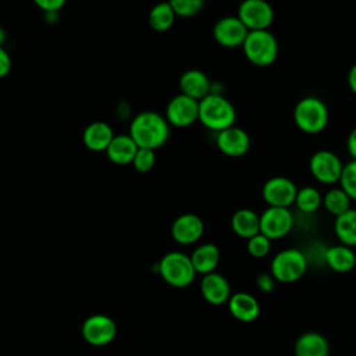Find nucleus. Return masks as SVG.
Instances as JSON below:
<instances>
[{
    "mask_svg": "<svg viewBox=\"0 0 356 356\" xmlns=\"http://www.w3.org/2000/svg\"><path fill=\"white\" fill-rule=\"evenodd\" d=\"M128 135L138 147L156 150L168 140L170 124L164 115L156 111H142L132 118Z\"/></svg>",
    "mask_w": 356,
    "mask_h": 356,
    "instance_id": "1",
    "label": "nucleus"
},
{
    "mask_svg": "<svg viewBox=\"0 0 356 356\" xmlns=\"http://www.w3.org/2000/svg\"><path fill=\"white\" fill-rule=\"evenodd\" d=\"M236 110L235 106L222 93L210 92L199 100L197 121L213 132H221L235 125Z\"/></svg>",
    "mask_w": 356,
    "mask_h": 356,
    "instance_id": "2",
    "label": "nucleus"
},
{
    "mask_svg": "<svg viewBox=\"0 0 356 356\" xmlns=\"http://www.w3.org/2000/svg\"><path fill=\"white\" fill-rule=\"evenodd\" d=\"M328 107L317 96H305L295 104V125L307 135H316L323 132L328 125Z\"/></svg>",
    "mask_w": 356,
    "mask_h": 356,
    "instance_id": "3",
    "label": "nucleus"
},
{
    "mask_svg": "<svg viewBox=\"0 0 356 356\" xmlns=\"http://www.w3.org/2000/svg\"><path fill=\"white\" fill-rule=\"evenodd\" d=\"M242 50L250 64L263 68L277 60L278 42L268 29L249 31L242 43Z\"/></svg>",
    "mask_w": 356,
    "mask_h": 356,
    "instance_id": "4",
    "label": "nucleus"
},
{
    "mask_svg": "<svg viewBox=\"0 0 356 356\" xmlns=\"http://www.w3.org/2000/svg\"><path fill=\"white\" fill-rule=\"evenodd\" d=\"M157 270L161 278L174 288H186L193 282L196 277L191 257L178 250L165 253L160 259Z\"/></svg>",
    "mask_w": 356,
    "mask_h": 356,
    "instance_id": "5",
    "label": "nucleus"
},
{
    "mask_svg": "<svg viewBox=\"0 0 356 356\" xmlns=\"http://www.w3.org/2000/svg\"><path fill=\"white\" fill-rule=\"evenodd\" d=\"M307 271L306 254L295 248L278 252L270 264V274L278 282L292 284L299 281Z\"/></svg>",
    "mask_w": 356,
    "mask_h": 356,
    "instance_id": "6",
    "label": "nucleus"
},
{
    "mask_svg": "<svg viewBox=\"0 0 356 356\" xmlns=\"http://www.w3.org/2000/svg\"><path fill=\"white\" fill-rule=\"evenodd\" d=\"M343 163L331 150L321 149L312 154L309 160V170L312 177L324 185H334L339 181Z\"/></svg>",
    "mask_w": 356,
    "mask_h": 356,
    "instance_id": "7",
    "label": "nucleus"
},
{
    "mask_svg": "<svg viewBox=\"0 0 356 356\" xmlns=\"http://www.w3.org/2000/svg\"><path fill=\"white\" fill-rule=\"evenodd\" d=\"M236 17L248 31H263L274 22V10L267 0H242Z\"/></svg>",
    "mask_w": 356,
    "mask_h": 356,
    "instance_id": "8",
    "label": "nucleus"
},
{
    "mask_svg": "<svg viewBox=\"0 0 356 356\" xmlns=\"http://www.w3.org/2000/svg\"><path fill=\"white\" fill-rule=\"evenodd\" d=\"M260 234L270 241H277L286 236L293 228V216L288 207L268 206L260 216Z\"/></svg>",
    "mask_w": 356,
    "mask_h": 356,
    "instance_id": "9",
    "label": "nucleus"
},
{
    "mask_svg": "<svg viewBox=\"0 0 356 356\" xmlns=\"http://www.w3.org/2000/svg\"><path fill=\"white\" fill-rule=\"evenodd\" d=\"M296 184L282 175L268 178L261 186V197L271 207H288L295 203Z\"/></svg>",
    "mask_w": 356,
    "mask_h": 356,
    "instance_id": "10",
    "label": "nucleus"
},
{
    "mask_svg": "<svg viewBox=\"0 0 356 356\" xmlns=\"http://www.w3.org/2000/svg\"><path fill=\"white\" fill-rule=\"evenodd\" d=\"M115 335L117 324L107 314H92L82 324V337L92 346L108 345L114 341Z\"/></svg>",
    "mask_w": 356,
    "mask_h": 356,
    "instance_id": "11",
    "label": "nucleus"
},
{
    "mask_svg": "<svg viewBox=\"0 0 356 356\" xmlns=\"http://www.w3.org/2000/svg\"><path fill=\"white\" fill-rule=\"evenodd\" d=\"M199 102L182 93L175 95L165 107V120L177 128L191 127L197 121Z\"/></svg>",
    "mask_w": 356,
    "mask_h": 356,
    "instance_id": "12",
    "label": "nucleus"
},
{
    "mask_svg": "<svg viewBox=\"0 0 356 356\" xmlns=\"http://www.w3.org/2000/svg\"><path fill=\"white\" fill-rule=\"evenodd\" d=\"M248 32L236 15H224L213 26V39L222 47L234 49L242 46Z\"/></svg>",
    "mask_w": 356,
    "mask_h": 356,
    "instance_id": "13",
    "label": "nucleus"
},
{
    "mask_svg": "<svg viewBox=\"0 0 356 356\" xmlns=\"http://www.w3.org/2000/svg\"><path fill=\"white\" fill-rule=\"evenodd\" d=\"M217 149L228 157H242L250 149L249 134L236 125H232L216 135Z\"/></svg>",
    "mask_w": 356,
    "mask_h": 356,
    "instance_id": "14",
    "label": "nucleus"
},
{
    "mask_svg": "<svg viewBox=\"0 0 356 356\" xmlns=\"http://www.w3.org/2000/svg\"><path fill=\"white\" fill-rule=\"evenodd\" d=\"M204 234L203 220L193 213L178 216L171 225V236L179 245H193Z\"/></svg>",
    "mask_w": 356,
    "mask_h": 356,
    "instance_id": "15",
    "label": "nucleus"
},
{
    "mask_svg": "<svg viewBox=\"0 0 356 356\" xmlns=\"http://www.w3.org/2000/svg\"><path fill=\"white\" fill-rule=\"evenodd\" d=\"M200 293L202 298L213 306L225 305L232 295L228 280L216 271L203 275L200 280Z\"/></svg>",
    "mask_w": 356,
    "mask_h": 356,
    "instance_id": "16",
    "label": "nucleus"
},
{
    "mask_svg": "<svg viewBox=\"0 0 356 356\" xmlns=\"http://www.w3.org/2000/svg\"><path fill=\"white\" fill-rule=\"evenodd\" d=\"M179 90L182 95L195 100H202L211 90V81L202 70H188L179 76Z\"/></svg>",
    "mask_w": 356,
    "mask_h": 356,
    "instance_id": "17",
    "label": "nucleus"
},
{
    "mask_svg": "<svg viewBox=\"0 0 356 356\" xmlns=\"http://www.w3.org/2000/svg\"><path fill=\"white\" fill-rule=\"evenodd\" d=\"M227 303L231 316L241 323H253L260 314L257 299L248 292L232 293Z\"/></svg>",
    "mask_w": 356,
    "mask_h": 356,
    "instance_id": "18",
    "label": "nucleus"
},
{
    "mask_svg": "<svg viewBox=\"0 0 356 356\" xmlns=\"http://www.w3.org/2000/svg\"><path fill=\"white\" fill-rule=\"evenodd\" d=\"M295 356H328L330 343L327 338L317 331H307L298 337L293 345Z\"/></svg>",
    "mask_w": 356,
    "mask_h": 356,
    "instance_id": "19",
    "label": "nucleus"
},
{
    "mask_svg": "<svg viewBox=\"0 0 356 356\" xmlns=\"http://www.w3.org/2000/svg\"><path fill=\"white\" fill-rule=\"evenodd\" d=\"M113 138L114 131L104 121H95L89 124L82 134V142L85 147L92 152H106Z\"/></svg>",
    "mask_w": 356,
    "mask_h": 356,
    "instance_id": "20",
    "label": "nucleus"
},
{
    "mask_svg": "<svg viewBox=\"0 0 356 356\" xmlns=\"http://www.w3.org/2000/svg\"><path fill=\"white\" fill-rule=\"evenodd\" d=\"M139 147L128 134L114 135L106 149L107 159L117 165H128L132 163L134 156Z\"/></svg>",
    "mask_w": 356,
    "mask_h": 356,
    "instance_id": "21",
    "label": "nucleus"
},
{
    "mask_svg": "<svg viewBox=\"0 0 356 356\" xmlns=\"http://www.w3.org/2000/svg\"><path fill=\"white\" fill-rule=\"evenodd\" d=\"M192 266L196 274H210L214 273L220 263V249L214 243H203L195 248L192 254L189 256Z\"/></svg>",
    "mask_w": 356,
    "mask_h": 356,
    "instance_id": "22",
    "label": "nucleus"
},
{
    "mask_svg": "<svg viewBox=\"0 0 356 356\" xmlns=\"http://www.w3.org/2000/svg\"><path fill=\"white\" fill-rule=\"evenodd\" d=\"M324 260L327 266L339 274L349 273L356 266V254L352 248L346 245H334L324 252Z\"/></svg>",
    "mask_w": 356,
    "mask_h": 356,
    "instance_id": "23",
    "label": "nucleus"
},
{
    "mask_svg": "<svg viewBox=\"0 0 356 356\" xmlns=\"http://www.w3.org/2000/svg\"><path fill=\"white\" fill-rule=\"evenodd\" d=\"M231 228L236 236L248 241L260 232L259 214L252 209H239L231 217Z\"/></svg>",
    "mask_w": 356,
    "mask_h": 356,
    "instance_id": "24",
    "label": "nucleus"
},
{
    "mask_svg": "<svg viewBox=\"0 0 356 356\" xmlns=\"http://www.w3.org/2000/svg\"><path fill=\"white\" fill-rule=\"evenodd\" d=\"M334 232L342 245L349 248L356 246V209H349L341 216L335 217Z\"/></svg>",
    "mask_w": 356,
    "mask_h": 356,
    "instance_id": "25",
    "label": "nucleus"
},
{
    "mask_svg": "<svg viewBox=\"0 0 356 356\" xmlns=\"http://www.w3.org/2000/svg\"><path fill=\"white\" fill-rule=\"evenodd\" d=\"M177 15L174 14L168 1H160L154 4L149 13L150 28L156 32H165L172 28Z\"/></svg>",
    "mask_w": 356,
    "mask_h": 356,
    "instance_id": "26",
    "label": "nucleus"
},
{
    "mask_svg": "<svg viewBox=\"0 0 356 356\" xmlns=\"http://www.w3.org/2000/svg\"><path fill=\"white\" fill-rule=\"evenodd\" d=\"M350 197L345 193V191L341 186H332L323 195L321 206L331 216L338 217L350 209Z\"/></svg>",
    "mask_w": 356,
    "mask_h": 356,
    "instance_id": "27",
    "label": "nucleus"
},
{
    "mask_svg": "<svg viewBox=\"0 0 356 356\" xmlns=\"http://www.w3.org/2000/svg\"><path fill=\"white\" fill-rule=\"evenodd\" d=\"M321 203H323V195L317 188L303 186L298 189L293 204L299 211L305 214H313L321 207Z\"/></svg>",
    "mask_w": 356,
    "mask_h": 356,
    "instance_id": "28",
    "label": "nucleus"
},
{
    "mask_svg": "<svg viewBox=\"0 0 356 356\" xmlns=\"http://www.w3.org/2000/svg\"><path fill=\"white\" fill-rule=\"evenodd\" d=\"M168 3L177 17L192 18L203 10L206 0H168Z\"/></svg>",
    "mask_w": 356,
    "mask_h": 356,
    "instance_id": "29",
    "label": "nucleus"
},
{
    "mask_svg": "<svg viewBox=\"0 0 356 356\" xmlns=\"http://www.w3.org/2000/svg\"><path fill=\"white\" fill-rule=\"evenodd\" d=\"M338 182L345 193L350 197V200L356 202V160H350L349 163L343 164Z\"/></svg>",
    "mask_w": 356,
    "mask_h": 356,
    "instance_id": "30",
    "label": "nucleus"
},
{
    "mask_svg": "<svg viewBox=\"0 0 356 356\" xmlns=\"http://www.w3.org/2000/svg\"><path fill=\"white\" fill-rule=\"evenodd\" d=\"M246 250L248 253L254 259H263L266 257L271 250V241L264 236L263 234H256L254 236L249 238L246 242Z\"/></svg>",
    "mask_w": 356,
    "mask_h": 356,
    "instance_id": "31",
    "label": "nucleus"
},
{
    "mask_svg": "<svg viewBox=\"0 0 356 356\" xmlns=\"http://www.w3.org/2000/svg\"><path fill=\"white\" fill-rule=\"evenodd\" d=\"M156 163V153L152 149L139 147L134 156L132 165L138 172H149Z\"/></svg>",
    "mask_w": 356,
    "mask_h": 356,
    "instance_id": "32",
    "label": "nucleus"
},
{
    "mask_svg": "<svg viewBox=\"0 0 356 356\" xmlns=\"http://www.w3.org/2000/svg\"><path fill=\"white\" fill-rule=\"evenodd\" d=\"M33 3L44 13H58L67 3V0H33Z\"/></svg>",
    "mask_w": 356,
    "mask_h": 356,
    "instance_id": "33",
    "label": "nucleus"
},
{
    "mask_svg": "<svg viewBox=\"0 0 356 356\" xmlns=\"http://www.w3.org/2000/svg\"><path fill=\"white\" fill-rule=\"evenodd\" d=\"M256 286L264 292V293H270L274 291L275 288V280L273 278L271 274H259L256 278Z\"/></svg>",
    "mask_w": 356,
    "mask_h": 356,
    "instance_id": "34",
    "label": "nucleus"
},
{
    "mask_svg": "<svg viewBox=\"0 0 356 356\" xmlns=\"http://www.w3.org/2000/svg\"><path fill=\"white\" fill-rule=\"evenodd\" d=\"M11 67H13L11 56L3 46H0V78L7 76L11 72Z\"/></svg>",
    "mask_w": 356,
    "mask_h": 356,
    "instance_id": "35",
    "label": "nucleus"
},
{
    "mask_svg": "<svg viewBox=\"0 0 356 356\" xmlns=\"http://www.w3.org/2000/svg\"><path fill=\"white\" fill-rule=\"evenodd\" d=\"M346 150L352 160H356V127L349 132L346 139Z\"/></svg>",
    "mask_w": 356,
    "mask_h": 356,
    "instance_id": "36",
    "label": "nucleus"
},
{
    "mask_svg": "<svg viewBox=\"0 0 356 356\" xmlns=\"http://www.w3.org/2000/svg\"><path fill=\"white\" fill-rule=\"evenodd\" d=\"M346 81H348V86L352 90V93L356 95V63L349 68Z\"/></svg>",
    "mask_w": 356,
    "mask_h": 356,
    "instance_id": "37",
    "label": "nucleus"
},
{
    "mask_svg": "<svg viewBox=\"0 0 356 356\" xmlns=\"http://www.w3.org/2000/svg\"><path fill=\"white\" fill-rule=\"evenodd\" d=\"M6 39H7V33H6L4 28H1V26H0V46H3V44H4Z\"/></svg>",
    "mask_w": 356,
    "mask_h": 356,
    "instance_id": "38",
    "label": "nucleus"
}]
</instances>
